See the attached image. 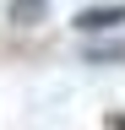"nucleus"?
<instances>
[{
    "instance_id": "f257e3e1",
    "label": "nucleus",
    "mask_w": 125,
    "mask_h": 130,
    "mask_svg": "<svg viewBox=\"0 0 125 130\" xmlns=\"http://www.w3.org/2000/svg\"><path fill=\"white\" fill-rule=\"evenodd\" d=\"M125 22V0H103V6H82L71 16V27L76 32H114Z\"/></svg>"
},
{
    "instance_id": "f03ea898",
    "label": "nucleus",
    "mask_w": 125,
    "mask_h": 130,
    "mask_svg": "<svg viewBox=\"0 0 125 130\" xmlns=\"http://www.w3.org/2000/svg\"><path fill=\"white\" fill-rule=\"evenodd\" d=\"M38 11H44V0H11V16L17 22H38Z\"/></svg>"
},
{
    "instance_id": "7ed1b4c3",
    "label": "nucleus",
    "mask_w": 125,
    "mask_h": 130,
    "mask_svg": "<svg viewBox=\"0 0 125 130\" xmlns=\"http://www.w3.org/2000/svg\"><path fill=\"white\" fill-rule=\"evenodd\" d=\"M114 130H125V119H114Z\"/></svg>"
}]
</instances>
